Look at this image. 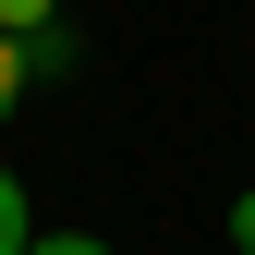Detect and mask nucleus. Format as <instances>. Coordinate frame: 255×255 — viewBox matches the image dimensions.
<instances>
[{
	"mask_svg": "<svg viewBox=\"0 0 255 255\" xmlns=\"http://www.w3.org/2000/svg\"><path fill=\"white\" fill-rule=\"evenodd\" d=\"M0 37L37 49V37H73V24H61V0H0Z\"/></svg>",
	"mask_w": 255,
	"mask_h": 255,
	"instance_id": "1",
	"label": "nucleus"
},
{
	"mask_svg": "<svg viewBox=\"0 0 255 255\" xmlns=\"http://www.w3.org/2000/svg\"><path fill=\"white\" fill-rule=\"evenodd\" d=\"M24 243H37V219H24V182L0 170V255H24Z\"/></svg>",
	"mask_w": 255,
	"mask_h": 255,
	"instance_id": "2",
	"label": "nucleus"
},
{
	"mask_svg": "<svg viewBox=\"0 0 255 255\" xmlns=\"http://www.w3.org/2000/svg\"><path fill=\"white\" fill-rule=\"evenodd\" d=\"M24 85H37V73H24V37H0V122H12V98H24Z\"/></svg>",
	"mask_w": 255,
	"mask_h": 255,
	"instance_id": "3",
	"label": "nucleus"
},
{
	"mask_svg": "<svg viewBox=\"0 0 255 255\" xmlns=\"http://www.w3.org/2000/svg\"><path fill=\"white\" fill-rule=\"evenodd\" d=\"M24 255H110V243H98V231H37Z\"/></svg>",
	"mask_w": 255,
	"mask_h": 255,
	"instance_id": "4",
	"label": "nucleus"
},
{
	"mask_svg": "<svg viewBox=\"0 0 255 255\" xmlns=\"http://www.w3.org/2000/svg\"><path fill=\"white\" fill-rule=\"evenodd\" d=\"M231 255H255V182L231 195Z\"/></svg>",
	"mask_w": 255,
	"mask_h": 255,
	"instance_id": "5",
	"label": "nucleus"
}]
</instances>
